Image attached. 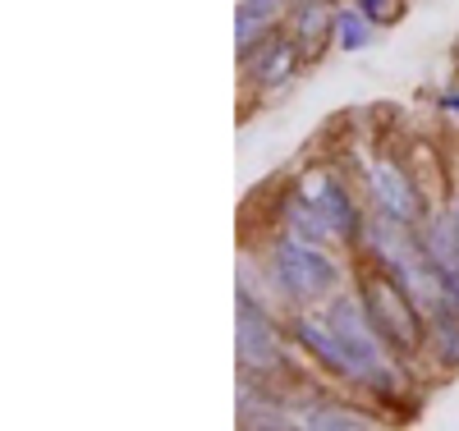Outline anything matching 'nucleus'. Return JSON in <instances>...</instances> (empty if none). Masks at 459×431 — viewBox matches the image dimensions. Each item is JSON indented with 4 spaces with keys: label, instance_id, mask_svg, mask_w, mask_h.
<instances>
[{
    "label": "nucleus",
    "instance_id": "nucleus-1",
    "mask_svg": "<svg viewBox=\"0 0 459 431\" xmlns=\"http://www.w3.org/2000/svg\"><path fill=\"white\" fill-rule=\"evenodd\" d=\"M340 285V266L335 257L313 244L299 239V234H285L272 248V289H281V298L290 303H317Z\"/></svg>",
    "mask_w": 459,
    "mask_h": 431
},
{
    "label": "nucleus",
    "instance_id": "nucleus-2",
    "mask_svg": "<svg viewBox=\"0 0 459 431\" xmlns=\"http://www.w3.org/2000/svg\"><path fill=\"white\" fill-rule=\"evenodd\" d=\"M363 307H368V317L372 326L381 331V340H386L391 349H400V354H413L418 344H423V312H418L409 303V294L386 276H368L363 280Z\"/></svg>",
    "mask_w": 459,
    "mask_h": 431
},
{
    "label": "nucleus",
    "instance_id": "nucleus-3",
    "mask_svg": "<svg viewBox=\"0 0 459 431\" xmlns=\"http://www.w3.org/2000/svg\"><path fill=\"white\" fill-rule=\"evenodd\" d=\"M344 344V354H350L354 363V381H381V372H386V340H381V331L372 326L363 298H335L331 303V317H326Z\"/></svg>",
    "mask_w": 459,
    "mask_h": 431
},
{
    "label": "nucleus",
    "instance_id": "nucleus-4",
    "mask_svg": "<svg viewBox=\"0 0 459 431\" xmlns=\"http://www.w3.org/2000/svg\"><path fill=\"white\" fill-rule=\"evenodd\" d=\"M239 363L253 376L281 367V331L248 289L239 294Z\"/></svg>",
    "mask_w": 459,
    "mask_h": 431
},
{
    "label": "nucleus",
    "instance_id": "nucleus-5",
    "mask_svg": "<svg viewBox=\"0 0 459 431\" xmlns=\"http://www.w3.org/2000/svg\"><path fill=\"white\" fill-rule=\"evenodd\" d=\"M299 198L313 203L326 216V225L335 229V239H354V234H359V211H354V198H350V188H344L340 175L308 170V175H303V184H299Z\"/></svg>",
    "mask_w": 459,
    "mask_h": 431
},
{
    "label": "nucleus",
    "instance_id": "nucleus-6",
    "mask_svg": "<svg viewBox=\"0 0 459 431\" xmlns=\"http://www.w3.org/2000/svg\"><path fill=\"white\" fill-rule=\"evenodd\" d=\"M368 193H372L381 216L418 225V193H413V184L404 179V170L395 161H372L368 166Z\"/></svg>",
    "mask_w": 459,
    "mask_h": 431
},
{
    "label": "nucleus",
    "instance_id": "nucleus-7",
    "mask_svg": "<svg viewBox=\"0 0 459 431\" xmlns=\"http://www.w3.org/2000/svg\"><path fill=\"white\" fill-rule=\"evenodd\" d=\"M294 335H299V344L308 349V354H313L326 372H335V376H344V381H354V363H350V354H344V344H340V335H335L331 322L294 317Z\"/></svg>",
    "mask_w": 459,
    "mask_h": 431
},
{
    "label": "nucleus",
    "instance_id": "nucleus-8",
    "mask_svg": "<svg viewBox=\"0 0 459 431\" xmlns=\"http://www.w3.org/2000/svg\"><path fill=\"white\" fill-rule=\"evenodd\" d=\"M290 28H294V47L303 56H317L326 42H335V10H331V0H299L294 14H290Z\"/></svg>",
    "mask_w": 459,
    "mask_h": 431
},
{
    "label": "nucleus",
    "instance_id": "nucleus-9",
    "mask_svg": "<svg viewBox=\"0 0 459 431\" xmlns=\"http://www.w3.org/2000/svg\"><path fill=\"white\" fill-rule=\"evenodd\" d=\"M418 239H423L428 257L437 262V271H441V280L450 285V294L459 298V225H455V216H437V220H428Z\"/></svg>",
    "mask_w": 459,
    "mask_h": 431
},
{
    "label": "nucleus",
    "instance_id": "nucleus-10",
    "mask_svg": "<svg viewBox=\"0 0 459 431\" xmlns=\"http://www.w3.org/2000/svg\"><path fill=\"white\" fill-rule=\"evenodd\" d=\"M281 14H285V0H239V14H235V47H239V56L257 51L266 37H272Z\"/></svg>",
    "mask_w": 459,
    "mask_h": 431
},
{
    "label": "nucleus",
    "instance_id": "nucleus-11",
    "mask_svg": "<svg viewBox=\"0 0 459 431\" xmlns=\"http://www.w3.org/2000/svg\"><path fill=\"white\" fill-rule=\"evenodd\" d=\"M244 60H248V78L257 88H281V83H290V73L299 69V47L294 42H262Z\"/></svg>",
    "mask_w": 459,
    "mask_h": 431
},
{
    "label": "nucleus",
    "instance_id": "nucleus-12",
    "mask_svg": "<svg viewBox=\"0 0 459 431\" xmlns=\"http://www.w3.org/2000/svg\"><path fill=\"white\" fill-rule=\"evenodd\" d=\"M285 229L290 234H299V239H313V244H326V239H335V229L326 225V216L313 207V203H303L299 193L290 198V207H285Z\"/></svg>",
    "mask_w": 459,
    "mask_h": 431
},
{
    "label": "nucleus",
    "instance_id": "nucleus-13",
    "mask_svg": "<svg viewBox=\"0 0 459 431\" xmlns=\"http://www.w3.org/2000/svg\"><path fill=\"white\" fill-rule=\"evenodd\" d=\"M303 427H313V431H363L368 418L354 413V409H340V404H313L303 413Z\"/></svg>",
    "mask_w": 459,
    "mask_h": 431
},
{
    "label": "nucleus",
    "instance_id": "nucleus-14",
    "mask_svg": "<svg viewBox=\"0 0 459 431\" xmlns=\"http://www.w3.org/2000/svg\"><path fill=\"white\" fill-rule=\"evenodd\" d=\"M372 42V19L354 5V10H335V47L340 51H363Z\"/></svg>",
    "mask_w": 459,
    "mask_h": 431
},
{
    "label": "nucleus",
    "instance_id": "nucleus-15",
    "mask_svg": "<svg viewBox=\"0 0 459 431\" xmlns=\"http://www.w3.org/2000/svg\"><path fill=\"white\" fill-rule=\"evenodd\" d=\"M428 331H432V349L441 354V363H446V367H459V312L432 322Z\"/></svg>",
    "mask_w": 459,
    "mask_h": 431
},
{
    "label": "nucleus",
    "instance_id": "nucleus-16",
    "mask_svg": "<svg viewBox=\"0 0 459 431\" xmlns=\"http://www.w3.org/2000/svg\"><path fill=\"white\" fill-rule=\"evenodd\" d=\"M354 5H359L372 23H381V19H395V0H354Z\"/></svg>",
    "mask_w": 459,
    "mask_h": 431
},
{
    "label": "nucleus",
    "instance_id": "nucleus-17",
    "mask_svg": "<svg viewBox=\"0 0 459 431\" xmlns=\"http://www.w3.org/2000/svg\"><path fill=\"white\" fill-rule=\"evenodd\" d=\"M441 106H446L450 115H459V92H446V97H441Z\"/></svg>",
    "mask_w": 459,
    "mask_h": 431
},
{
    "label": "nucleus",
    "instance_id": "nucleus-18",
    "mask_svg": "<svg viewBox=\"0 0 459 431\" xmlns=\"http://www.w3.org/2000/svg\"><path fill=\"white\" fill-rule=\"evenodd\" d=\"M450 216H455V225H459V203H455V211H450Z\"/></svg>",
    "mask_w": 459,
    "mask_h": 431
}]
</instances>
